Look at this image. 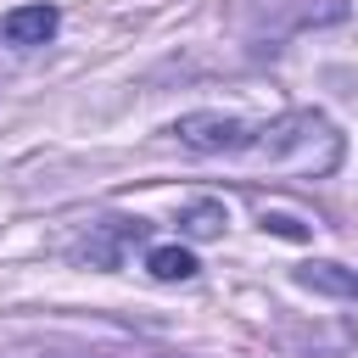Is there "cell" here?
Returning a JSON list of instances; mask_svg holds the SVG:
<instances>
[{
  "instance_id": "obj_4",
  "label": "cell",
  "mask_w": 358,
  "mask_h": 358,
  "mask_svg": "<svg viewBox=\"0 0 358 358\" xmlns=\"http://www.w3.org/2000/svg\"><path fill=\"white\" fill-rule=\"evenodd\" d=\"M296 280L308 291H330V296H358V268H341V263H302Z\"/></svg>"
},
{
  "instance_id": "obj_6",
  "label": "cell",
  "mask_w": 358,
  "mask_h": 358,
  "mask_svg": "<svg viewBox=\"0 0 358 358\" xmlns=\"http://www.w3.org/2000/svg\"><path fill=\"white\" fill-rule=\"evenodd\" d=\"M224 224H229L224 201H196V207L179 213V229H185L190 241H213V235H224Z\"/></svg>"
},
{
  "instance_id": "obj_7",
  "label": "cell",
  "mask_w": 358,
  "mask_h": 358,
  "mask_svg": "<svg viewBox=\"0 0 358 358\" xmlns=\"http://www.w3.org/2000/svg\"><path fill=\"white\" fill-rule=\"evenodd\" d=\"M263 229H268V235H285V241H308V235H313L296 213H268V207H263Z\"/></svg>"
},
{
  "instance_id": "obj_3",
  "label": "cell",
  "mask_w": 358,
  "mask_h": 358,
  "mask_svg": "<svg viewBox=\"0 0 358 358\" xmlns=\"http://www.w3.org/2000/svg\"><path fill=\"white\" fill-rule=\"evenodd\" d=\"M56 6H17V11H6V39L11 45H22V50H34V45H45L50 34H56Z\"/></svg>"
},
{
  "instance_id": "obj_1",
  "label": "cell",
  "mask_w": 358,
  "mask_h": 358,
  "mask_svg": "<svg viewBox=\"0 0 358 358\" xmlns=\"http://www.w3.org/2000/svg\"><path fill=\"white\" fill-rule=\"evenodd\" d=\"M268 173H291V179H324L341 162V134L324 112H285L263 129H252V145L241 151Z\"/></svg>"
},
{
  "instance_id": "obj_2",
  "label": "cell",
  "mask_w": 358,
  "mask_h": 358,
  "mask_svg": "<svg viewBox=\"0 0 358 358\" xmlns=\"http://www.w3.org/2000/svg\"><path fill=\"white\" fill-rule=\"evenodd\" d=\"M173 134H179V145H190V151H224V157H241L246 145H252V123H241V117H224V112H190V117H179L173 123Z\"/></svg>"
},
{
  "instance_id": "obj_5",
  "label": "cell",
  "mask_w": 358,
  "mask_h": 358,
  "mask_svg": "<svg viewBox=\"0 0 358 358\" xmlns=\"http://www.w3.org/2000/svg\"><path fill=\"white\" fill-rule=\"evenodd\" d=\"M145 274L162 280V285H173V280H190V274H196V257H190L185 246H151V252H145Z\"/></svg>"
}]
</instances>
